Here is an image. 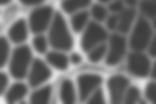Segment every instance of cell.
I'll return each mask as SVG.
<instances>
[{"mask_svg":"<svg viewBox=\"0 0 156 104\" xmlns=\"http://www.w3.org/2000/svg\"><path fill=\"white\" fill-rule=\"evenodd\" d=\"M109 9L112 12H119L123 9V3L121 0H116L113 2L109 7Z\"/></svg>","mask_w":156,"mask_h":104,"instance_id":"obj_27","label":"cell"},{"mask_svg":"<svg viewBox=\"0 0 156 104\" xmlns=\"http://www.w3.org/2000/svg\"><path fill=\"white\" fill-rule=\"evenodd\" d=\"M27 88L23 84H16L9 90L6 95V99L8 102L13 103L23 98L27 93Z\"/></svg>","mask_w":156,"mask_h":104,"instance_id":"obj_13","label":"cell"},{"mask_svg":"<svg viewBox=\"0 0 156 104\" xmlns=\"http://www.w3.org/2000/svg\"><path fill=\"white\" fill-rule=\"evenodd\" d=\"M106 38L107 33L102 27L95 23H91L82 37V47L84 51H88Z\"/></svg>","mask_w":156,"mask_h":104,"instance_id":"obj_4","label":"cell"},{"mask_svg":"<svg viewBox=\"0 0 156 104\" xmlns=\"http://www.w3.org/2000/svg\"><path fill=\"white\" fill-rule=\"evenodd\" d=\"M135 11L133 9H128L123 11L118 16V29L122 33H126L129 30L135 16Z\"/></svg>","mask_w":156,"mask_h":104,"instance_id":"obj_12","label":"cell"},{"mask_svg":"<svg viewBox=\"0 0 156 104\" xmlns=\"http://www.w3.org/2000/svg\"><path fill=\"white\" fill-rule=\"evenodd\" d=\"M9 52V46L7 41L2 38L1 39V66H4L8 59Z\"/></svg>","mask_w":156,"mask_h":104,"instance_id":"obj_24","label":"cell"},{"mask_svg":"<svg viewBox=\"0 0 156 104\" xmlns=\"http://www.w3.org/2000/svg\"><path fill=\"white\" fill-rule=\"evenodd\" d=\"M47 59L50 64L58 69L65 70L67 68L68 60L67 57L64 54L51 52L47 56Z\"/></svg>","mask_w":156,"mask_h":104,"instance_id":"obj_15","label":"cell"},{"mask_svg":"<svg viewBox=\"0 0 156 104\" xmlns=\"http://www.w3.org/2000/svg\"><path fill=\"white\" fill-rule=\"evenodd\" d=\"M52 13V9L50 6L37 9L31 13L29 21L32 31L34 33L44 31L49 23Z\"/></svg>","mask_w":156,"mask_h":104,"instance_id":"obj_5","label":"cell"},{"mask_svg":"<svg viewBox=\"0 0 156 104\" xmlns=\"http://www.w3.org/2000/svg\"><path fill=\"white\" fill-rule=\"evenodd\" d=\"M81 57L77 54H73L71 56V61L73 64H79L81 62Z\"/></svg>","mask_w":156,"mask_h":104,"instance_id":"obj_32","label":"cell"},{"mask_svg":"<svg viewBox=\"0 0 156 104\" xmlns=\"http://www.w3.org/2000/svg\"><path fill=\"white\" fill-rule=\"evenodd\" d=\"M149 52L153 57H156V37L151 43Z\"/></svg>","mask_w":156,"mask_h":104,"instance_id":"obj_30","label":"cell"},{"mask_svg":"<svg viewBox=\"0 0 156 104\" xmlns=\"http://www.w3.org/2000/svg\"><path fill=\"white\" fill-rule=\"evenodd\" d=\"M125 2L129 5L133 6L134 5L136 2H137V0H125Z\"/></svg>","mask_w":156,"mask_h":104,"instance_id":"obj_34","label":"cell"},{"mask_svg":"<svg viewBox=\"0 0 156 104\" xmlns=\"http://www.w3.org/2000/svg\"><path fill=\"white\" fill-rule=\"evenodd\" d=\"M118 16H112L108 18L107 21V26L109 29H114L118 27Z\"/></svg>","mask_w":156,"mask_h":104,"instance_id":"obj_28","label":"cell"},{"mask_svg":"<svg viewBox=\"0 0 156 104\" xmlns=\"http://www.w3.org/2000/svg\"><path fill=\"white\" fill-rule=\"evenodd\" d=\"M100 1L101 2H107L108 1H110V0H100Z\"/></svg>","mask_w":156,"mask_h":104,"instance_id":"obj_36","label":"cell"},{"mask_svg":"<svg viewBox=\"0 0 156 104\" xmlns=\"http://www.w3.org/2000/svg\"><path fill=\"white\" fill-rule=\"evenodd\" d=\"M128 85V79L122 76H116L109 79L108 86L113 103H118L121 102Z\"/></svg>","mask_w":156,"mask_h":104,"instance_id":"obj_8","label":"cell"},{"mask_svg":"<svg viewBox=\"0 0 156 104\" xmlns=\"http://www.w3.org/2000/svg\"><path fill=\"white\" fill-rule=\"evenodd\" d=\"M146 94L150 100L156 103V83H151L147 85Z\"/></svg>","mask_w":156,"mask_h":104,"instance_id":"obj_25","label":"cell"},{"mask_svg":"<svg viewBox=\"0 0 156 104\" xmlns=\"http://www.w3.org/2000/svg\"><path fill=\"white\" fill-rule=\"evenodd\" d=\"M152 34L149 24L143 18L137 20L131 37V47L135 51L144 49L149 42Z\"/></svg>","mask_w":156,"mask_h":104,"instance_id":"obj_3","label":"cell"},{"mask_svg":"<svg viewBox=\"0 0 156 104\" xmlns=\"http://www.w3.org/2000/svg\"><path fill=\"white\" fill-rule=\"evenodd\" d=\"M104 102V98L103 92L101 90H98L96 93L93 95L91 99L89 101L90 103H94V104H98V103H103Z\"/></svg>","mask_w":156,"mask_h":104,"instance_id":"obj_26","label":"cell"},{"mask_svg":"<svg viewBox=\"0 0 156 104\" xmlns=\"http://www.w3.org/2000/svg\"><path fill=\"white\" fill-rule=\"evenodd\" d=\"M33 44L36 51L39 53H44L47 49L45 39L43 36L36 37L33 40Z\"/></svg>","mask_w":156,"mask_h":104,"instance_id":"obj_23","label":"cell"},{"mask_svg":"<svg viewBox=\"0 0 156 104\" xmlns=\"http://www.w3.org/2000/svg\"><path fill=\"white\" fill-rule=\"evenodd\" d=\"M106 48L105 45H101L93 51H91L89 55L90 60L93 63H97L100 61L102 57L104 56L106 52Z\"/></svg>","mask_w":156,"mask_h":104,"instance_id":"obj_20","label":"cell"},{"mask_svg":"<svg viewBox=\"0 0 156 104\" xmlns=\"http://www.w3.org/2000/svg\"><path fill=\"white\" fill-rule=\"evenodd\" d=\"M9 37L16 43L24 41L27 38V29L24 20H21L16 23L10 29Z\"/></svg>","mask_w":156,"mask_h":104,"instance_id":"obj_11","label":"cell"},{"mask_svg":"<svg viewBox=\"0 0 156 104\" xmlns=\"http://www.w3.org/2000/svg\"><path fill=\"white\" fill-rule=\"evenodd\" d=\"M126 51V40L123 37L114 34L110 39V48L109 51L106 63L108 65L118 64L123 57Z\"/></svg>","mask_w":156,"mask_h":104,"instance_id":"obj_6","label":"cell"},{"mask_svg":"<svg viewBox=\"0 0 156 104\" xmlns=\"http://www.w3.org/2000/svg\"><path fill=\"white\" fill-rule=\"evenodd\" d=\"M150 68L149 59L140 53H133L128 59V69L133 75L138 77L147 76Z\"/></svg>","mask_w":156,"mask_h":104,"instance_id":"obj_7","label":"cell"},{"mask_svg":"<svg viewBox=\"0 0 156 104\" xmlns=\"http://www.w3.org/2000/svg\"><path fill=\"white\" fill-rule=\"evenodd\" d=\"M11 0H1V3L2 5H5L6 3H8Z\"/></svg>","mask_w":156,"mask_h":104,"instance_id":"obj_35","label":"cell"},{"mask_svg":"<svg viewBox=\"0 0 156 104\" xmlns=\"http://www.w3.org/2000/svg\"><path fill=\"white\" fill-rule=\"evenodd\" d=\"M154 26H155V28H156V20H155V22H154Z\"/></svg>","mask_w":156,"mask_h":104,"instance_id":"obj_37","label":"cell"},{"mask_svg":"<svg viewBox=\"0 0 156 104\" xmlns=\"http://www.w3.org/2000/svg\"><path fill=\"white\" fill-rule=\"evenodd\" d=\"M142 12L148 17L156 16V0H145L141 4Z\"/></svg>","mask_w":156,"mask_h":104,"instance_id":"obj_19","label":"cell"},{"mask_svg":"<svg viewBox=\"0 0 156 104\" xmlns=\"http://www.w3.org/2000/svg\"><path fill=\"white\" fill-rule=\"evenodd\" d=\"M52 46L58 49L69 50L72 47V39L66 22L60 13H57L49 33Z\"/></svg>","mask_w":156,"mask_h":104,"instance_id":"obj_1","label":"cell"},{"mask_svg":"<svg viewBox=\"0 0 156 104\" xmlns=\"http://www.w3.org/2000/svg\"><path fill=\"white\" fill-rule=\"evenodd\" d=\"M0 88H1V93L3 92L8 84V77L6 74L2 73L0 76Z\"/></svg>","mask_w":156,"mask_h":104,"instance_id":"obj_29","label":"cell"},{"mask_svg":"<svg viewBox=\"0 0 156 104\" xmlns=\"http://www.w3.org/2000/svg\"><path fill=\"white\" fill-rule=\"evenodd\" d=\"M139 95L140 93L138 88L133 87L129 89L126 94L125 102L126 103H134L138 100Z\"/></svg>","mask_w":156,"mask_h":104,"instance_id":"obj_22","label":"cell"},{"mask_svg":"<svg viewBox=\"0 0 156 104\" xmlns=\"http://www.w3.org/2000/svg\"><path fill=\"white\" fill-rule=\"evenodd\" d=\"M30 58L31 53L27 46H21L14 50L10 63V72L14 78L25 77Z\"/></svg>","mask_w":156,"mask_h":104,"instance_id":"obj_2","label":"cell"},{"mask_svg":"<svg viewBox=\"0 0 156 104\" xmlns=\"http://www.w3.org/2000/svg\"><path fill=\"white\" fill-rule=\"evenodd\" d=\"M61 99L66 103H72L75 100V92L72 83L66 80L63 82L60 89Z\"/></svg>","mask_w":156,"mask_h":104,"instance_id":"obj_14","label":"cell"},{"mask_svg":"<svg viewBox=\"0 0 156 104\" xmlns=\"http://www.w3.org/2000/svg\"><path fill=\"white\" fill-rule=\"evenodd\" d=\"M88 18L87 12H82L75 15L71 20L73 30L75 32H80L85 25Z\"/></svg>","mask_w":156,"mask_h":104,"instance_id":"obj_18","label":"cell"},{"mask_svg":"<svg viewBox=\"0 0 156 104\" xmlns=\"http://www.w3.org/2000/svg\"><path fill=\"white\" fill-rule=\"evenodd\" d=\"M51 75V72L48 67L41 61L36 59L33 63L30 73V85L32 87H36L48 79Z\"/></svg>","mask_w":156,"mask_h":104,"instance_id":"obj_9","label":"cell"},{"mask_svg":"<svg viewBox=\"0 0 156 104\" xmlns=\"http://www.w3.org/2000/svg\"><path fill=\"white\" fill-rule=\"evenodd\" d=\"M20 1L23 4L26 5H33L39 4L42 2L44 0H20Z\"/></svg>","mask_w":156,"mask_h":104,"instance_id":"obj_31","label":"cell"},{"mask_svg":"<svg viewBox=\"0 0 156 104\" xmlns=\"http://www.w3.org/2000/svg\"><path fill=\"white\" fill-rule=\"evenodd\" d=\"M152 76L153 78L156 79V63L154 64L152 70Z\"/></svg>","mask_w":156,"mask_h":104,"instance_id":"obj_33","label":"cell"},{"mask_svg":"<svg viewBox=\"0 0 156 104\" xmlns=\"http://www.w3.org/2000/svg\"><path fill=\"white\" fill-rule=\"evenodd\" d=\"M51 94V87L47 86L31 95L30 102L33 103H46L49 100Z\"/></svg>","mask_w":156,"mask_h":104,"instance_id":"obj_16","label":"cell"},{"mask_svg":"<svg viewBox=\"0 0 156 104\" xmlns=\"http://www.w3.org/2000/svg\"><path fill=\"white\" fill-rule=\"evenodd\" d=\"M91 13L93 18L98 21L104 20L107 14L106 9L103 6L98 5L93 6Z\"/></svg>","mask_w":156,"mask_h":104,"instance_id":"obj_21","label":"cell"},{"mask_svg":"<svg viewBox=\"0 0 156 104\" xmlns=\"http://www.w3.org/2000/svg\"><path fill=\"white\" fill-rule=\"evenodd\" d=\"M101 82L100 77L96 75H83L78 78L80 97L85 100L90 94Z\"/></svg>","mask_w":156,"mask_h":104,"instance_id":"obj_10","label":"cell"},{"mask_svg":"<svg viewBox=\"0 0 156 104\" xmlns=\"http://www.w3.org/2000/svg\"><path fill=\"white\" fill-rule=\"evenodd\" d=\"M90 0H65L62 6L67 13H70L75 10L85 7L88 5Z\"/></svg>","mask_w":156,"mask_h":104,"instance_id":"obj_17","label":"cell"}]
</instances>
